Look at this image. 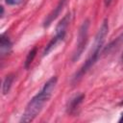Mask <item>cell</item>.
Masks as SVG:
<instances>
[{
  "label": "cell",
  "mask_w": 123,
  "mask_h": 123,
  "mask_svg": "<svg viewBox=\"0 0 123 123\" xmlns=\"http://www.w3.org/2000/svg\"><path fill=\"white\" fill-rule=\"evenodd\" d=\"M12 49V42L8 37H5L4 35L1 36V42H0V52L1 56L7 55Z\"/></svg>",
  "instance_id": "6"
},
{
  "label": "cell",
  "mask_w": 123,
  "mask_h": 123,
  "mask_svg": "<svg viewBox=\"0 0 123 123\" xmlns=\"http://www.w3.org/2000/svg\"><path fill=\"white\" fill-rule=\"evenodd\" d=\"M36 54H37V47H34L27 55V58H26V61H25V67L28 68L29 65L32 63V62L34 61L35 57H36Z\"/></svg>",
  "instance_id": "9"
},
{
  "label": "cell",
  "mask_w": 123,
  "mask_h": 123,
  "mask_svg": "<svg viewBox=\"0 0 123 123\" xmlns=\"http://www.w3.org/2000/svg\"><path fill=\"white\" fill-rule=\"evenodd\" d=\"M122 59H123V56H122Z\"/></svg>",
  "instance_id": "13"
},
{
  "label": "cell",
  "mask_w": 123,
  "mask_h": 123,
  "mask_svg": "<svg viewBox=\"0 0 123 123\" xmlns=\"http://www.w3.org/2000/svg\"><path fill=\"white\" fill-rule=\"evenodd\" d=\"M70 19H71V14L70 13H67L66 15H64L62 20L58 23L57 27H56V36L52 38V40L48 43V45L46 46V48L44 49V52H43V56H46L48 55V53L60 42L62 41L64 37H65V34H66V30H67V27L70 23Z\"/></svg>",
  "instance_id": "3"
},
{
  "label": "cell",
  "mask_w": 123,
  "mask_h": 123,
  "mask_svg": "<svg viewBox=\"0 0 123 123\" xmlns=\"http://www.w3.org/2000/svg\"><path fill=\"white\" fill-rule=\"evenodd\" d=\"M122 103H123V102H122Z\"/></svg>",
  "instance_id": "14"
},
{
  "label": "cell",
  "mask_w": 123,
  "mask_h": 123,
  "mask_svg": "<svg viewBox=\"0 0 123 123\" xmlns=\"http://www.w3.org/2000/svg\"><path fill=\"white\" fill-rule=\"evenodd\" d=\"M108 31H109V25H108V20L106 19V20H104V22L102 23L100 29L98 30V32L96 34V37H95V40H94L92 49H91V52H90L87 60L85 62V63L80 68V70L76 73V75L74 77V80L80 79L95 63V62L97 61V59H98V57L100 55V52H101V49L103 47V44H104L105 38L107 37Z\"/></svg>",
  "instance_id": "2"
},
{
  "label": "cell",
  "mask_w": 123,
  "mask_h": 123,
  "mask_svg": "<svg viewBox=\"0 0 123 123\" xmlns=\"http://www.w3.org/2000/svg\"><path fill=\"white\" fill-rule=\"evenodd\" d=\"M83 98H84V95H80V96H77V97H75L74 99H72V100L70 101L69 106H68V111H74V110L79 106V104L82 102Z\"/></svg>",
  "instance_id": "8"
},
{
  "label": "cell",
  "mask_w": 123,
  "mask_h": 123,
  "mask_svg": "<svg viewBox=\"0 0 123 123\" xmlns=\"http://www.w3.org/2000/svg\"><path fill=\"white\" fill-rule=\"evenodd\" d=\"M88 26H89V21L86 20L83 22L80 31H79V35H78V40H77V45H76V49L75 52L73 54V58L72 61L75 62L76 60H78L81 56V54L83 53L85 46L86 44V40H87V35H88Z\"/></svg>",
  "instance_id": "4"
},
{
  "label": "cell",
  "mask_w": 123,
  "mask_h": 123,
  "mask_svg": "<svg viewBox=\"0 0 123 123\" xmlns=\"http://www.w3.org/2000/svg\"><path fill=\"white\" fill-rule=\"evenodd\" d=\"M65 2H66V0H60V2H59V4H58V6L56 7V9L47 16V18L45 19V21H44V27H47V26H49L50 25V23L59 15V13L61 12V11L62 10V7L64 6V4H65Z\"/></svg>",
  "instance_id": "5"
},
{
  "label": "cell",
  "mask_w": 123,
  "mask_h": 123,
  "mask_svg": "<svg viewBox=\"0 0 123 123\" xmlns=\"http://www.w3.org/2000/svg\"><path fill=\"white\" fill-rule=\"evenodd\" d=\"M12 81H13V76L12 75H8L6 76V78L4 79L3 81V86H2V91H3V94H7L11 88V86L12 84Z\"/></svg>",
  "instance_id": "7"
},
{
  "label": "cell",
  "mask_w": 123,
  "mask_h": 123,
  "mask_svg": "<svg viewBox=\"0 0 123 123\" xmlns=\"http://www.w3.org/2000/svg\"><path fill=\"white\" fill-rule=\"evenodd\" d=\"M119 122H123V113H122V115H121V117L119 119Z\"/></svg>",
  "instance_id": "12"
},
{
  "label": "cell",
  "mask_w": 123,
  "mask_h": 123,
  "mask_svg": "<svg viewBox=\"0 0 123 123\" xmlns=\"http://www.w3.org/2000/svg\"><path fill=\"white\" fill-rule=\"evenodd\" d=\"M21 2V0H6V3L8 5H17Z\"/></svg>",
  "instance_id": "10"
},
{
  "label": "cell",
  "mask_w": 123,
  "mask_h": 123,
  "mask_svg": "<svg viewBox=\"0 0 123 123\" xmlns=\"http://www.w3.org/2000/svg\"><path fill=\"white\" fill-rule=\"evenodd\" d=\"M57 77L50 78L43 86V87L40 89V91L36 94L28 103L25 111L21 117V122H30L34 120L37 115L41 111L44 105L49 101L51 98L53 91L57 85Z\"/></svg>",
  "instance_id": "1"
},
{
  "label": "cell",
  "mask_w": 123,
  "mask_h": 123,
  "mask_svg": "<svg viewBox=\"0 0 123 123\" xmlns=\"http://www.w3.org/2000/svg\"><path fill=\"white\" fill-rule=\"evenodd\" d=\"M111 1L112 0H105V5L108 7V6H110L111 5Z\"/></svg>",
  "instance_id": "11"
}]
</instances>
